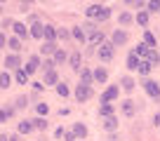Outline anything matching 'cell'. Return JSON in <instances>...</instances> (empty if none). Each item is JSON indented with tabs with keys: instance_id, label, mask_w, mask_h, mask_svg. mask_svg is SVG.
Instances as JSON below:
<instances>
[{
	"instance_id": "6da1fadb",
	"label": "cell",
	"mask_w": 160,
	"mask_h": 141,
	"mask_svg": "<svg viewBox=\"0 0 160 141\" xmlns=\"http://www.w3.org/2000/svg\"><path fill=\"white\" fill-rule=\"evenodd\" d=\"M87 17L97 19V21H106L111 17V10L108 7H101V5H92V7H87Z\"/></svg>"
},
{
	"instance_id": "7a4b0ae2",
	"label": "cell",
	"mask_w": 160,
	"mask_h": 141,
	"mask_svg": "<svg viewBox=\"0 0 160 141\" xmlns=\"http://www.w3.org/2000/svg\"><path fill=\"white\" fill-rule=\"evenodd\" d=\"M113 52H115L113 42H101L99 50H97V56H99V61H111L113 59Z\"/></svg>"
},
{
	"instance_id": "3957f363",
	"label": "cell",
	"mask_w": 160,
	"mask_h": 141,
	"mask_svg": "<svg viewBox=\"0 0 160 141\" xmlns=\"http://www.w3.org/2000/svg\"><path fill=\"white\" fill-rule=\"evenodd\" d=\"M118 94H120V87L118 85H111V87H106V92L101 94V104H108V101H113V99H118Z\"/></svg>"
},
{
	"instance_id": "277c9868",
	"label": "cell",
	"mask_w": 160,
	"mask_h": 141,
	"mask_svg": "<svg viewBox=\"0 0 160 141\" xmlns=\"http://www.w3.org/2000/svg\"><path fill=\"white\" fill-rule=\"evenodd\" d=\"M92 96V87L90 85H82V82H80L78 87H75V99L78 101H87Z\"/></svg>"
},
{
	"instance_id": "5b68a950",
	"label": "cell",
	"mask_w": 160,
	"mask_h": 141,
	"mask_svg": "<svg viewBox=\"0 0 160 141\" xmlns=\"http://www.w3.org/2000/svg\"><path fill=\"white\" fill-rule=\"evenodd\" d=\"M144 90L148 96H153V99H160V85L153 80H144Z\"/></svg>"
},
{
	"instance_id": "8992f818",
	"label": "cell",
	"mask_w": 160,
	"mask_h": 141,
	"mask_svg": "<svg viewBox=\"0 0 160 141\" xmlns=\"http://www.w3.org/2000/svg\"><path fill=\"white\" fill-rule=\"evenodd\" d=\"M31 35L38 38V40H42V38H45V26L40 24V21H35V24L31 26Z\"/></svg>"
},
{
	"instance_id": "52a82bcc",
	"label": "cell",
	"mask_w": 160,
	"mask_h": 141,
	"mask_svg": "<svg viewBox=\"0 0 160 141\" xmlns=\"http://www.w3.org/2000/svg\"><path fill=\"white\" fill-rule=\"evenodd\" d=\"M19 66H21V61H19V56H17V54H10V56H5V68L19 70Z\"/></svg>"
},
{
	"instance_id": "ba28073f",
	"label": "cell",
	"mask_w": 160,
	"mask_h": 141,
	"mask_svg": "<svg viewBox=\"0 0 160 141\" xmlns=\"http://www.w3.org/2000/svg\"><path fill=\"white\" fill-rule=\"evenodd\" d=\"M87 40H90L92 45H101V42H106V40H104V33H101L99 28L92 31V33H87Z\"/></svg>"
},
{
	"instance_id": "9c48e42d",
	"label": "cell",
	"mask_w": 160,
	"mask_h": 141,
	"mask_svg": "<svg viewBox=\"0 0 160 141\" xmlns=\"http://www.w3.org/2000/svg\"><path fill=\"white\" fill-rule=\"evenodd\" d=\"M139 64H141L139 54H137V52H130V56H127V68H130V70H137V68H139Z\"/></svg>"
},
{
	"instance_id": "30bf717a",
	"label": "cell",
	"mask_w": 160,
	"mask_h": 141,
	"mask_svg": "<svg viewBox=\"0 0 160 141\" xmlns=\"http://www.w3.org/2000/svg\"><path fill=\"white\" fill-rule=\"evenodd\" d=\"M111 42H113V45H125V42H127V33L118 28V31L113 33V40H111Z\"/></svg>"
},
{
	"instance_id": "8fae6325",
	"label": "cell",
	"mask_w": 160,
	"mask_h": 141,
	"mask_svg": "<svg viewBox=\"0 0 160 141\" xmlns=\"http://www.w3.org/2000/svg\"><path fill=\"white\" fill-rule=\"evenodd\" d=\"M38 68H40V59H38V56H31L28 64H26V73L31 75V73H35Z\"/></svg>"
},
{
	"instance_id": "7c38bea8",
	"label": "cell",
	"mask_w": 160,
	"mask_h": 141,
	"mask_svg": "<svg viewBox=\"0 0 160 141\" xmlns=\"http://www.w3.org/2000/svg\"><path fill=\"white\" fill-rule=\"evenodd\" d=\"M104 129L106 132H115V129H118V118H113V115L104 118Z\"/></svg>"
},
{
	"instance_id": "4fadbf2b",
	"label": "cell",
	"mask_w": 160,
	"mask_h": 141,
	"mask_svg": "<svg viewBox=\"0 0 160 141\" xmlns=\"http://www.w3.org/2000/svg\"><path fill=\"white\" fill-rule=\"evenodd\" d=\"M73 134L78 136V139H85V136H87V127L82 125V122H75V125H73Z\"/></svg>"
},
{
	"instance_id": "5bb4252c",
	"label": "cell",
	"mask_w": 160,
	"mask_h": 141,
	"mask_svg": "<svg viewBox=\"0 0 160 141\" xmlns=\"http://www.w3.org/2000/svg\"><path fill=\"white\" fill-rule=\"evenodd\" d=\"M12 28H14V35H17V38H26V35H28L26 26H24V24H19V21H17V24H12Z\"/></svg>"
},
{
	"instance_id": "9a60e30c",
	"label": "cell",
	"mask_w": 160,
	"mask_h": 141,
	"mask_svg": "<svg viewBox=\"0 0 160 141\" xmlns=\"http://www.w3.org/2000/svg\"><path fill=\"white\" fill-rule=\"evenodd\" d=\"M146 61H148L151 66H158L160 64V54L155 50H148V54H146Z\"/></svg>"
},
{
	"instance_id": "2e32d148",
	"label": "cell",
	"mask_w": 160,
	"mask_h": 141,
	"mask_svg": "<svg viewBox=\"0 0 160 141\" xmlns=\"http://www.w3.org/2000/svg\"><path fill=\"white\" fill-rule=\"evenodd\" d=\"M14 78H17V82H19V85H28V73H26V68H19Z\"/></svg>"
},
{
	"instance_id": "e0dca14e",
	"label": "cell",
	"mask_w": 160,
	"mask_h": 141,
	"mask_svg": "<svg viewBox=\"0 0 160 141\" xmlns=\"http://www.w3.org/2000/svg\"><path fill=\"white\" fill-rule=\"evenodd\" d=\"M57 33H59V31H57L54 26H45V40H47V42H54Z\"/></svg>"
},
{
	"instance_id": "ac0fdd59",
	"label": "cell",
	"mask_w": 160,
	"mask_h": 141,
	"mask_svg": "<svg viewBox=\"0 0 160 141\" xmlns=\"http://www.w3.org/2000/svg\"><path fill=\"white\" fill-rule=\"evenodd\" d=\"M35 127H33V120H24V122H19V132L21 134H28V132H33Z\"/></svg>"
},
{
	"instance_id": "d6986e66",
	"label": "cell",
	"mask_w": 160,
	"mask_h": 141,
	"mask_svg": "<svg viewBox=\"0 0 160 141\" xmlns=\"http://www.w3.org/2000/svg\"><path fill=\"white\" fill-rule=\"evenodd\" d=\"M71 35H73L78 42H85V31H82V26H75V28L71 31Z\"/></svg>"
},
{
	"instance_id": "ffe728a7",
	"label": "cell",
	"mask_w": 160,
	"mask_h": 141,
	"mask_svg": "<svg viewBox=\"0 0 160 141\" xmlns=\"http://www.w3.org/2000/svg\"><path fill=\"white\" fill-rule=\"evenodd\" d=\"M122 113H125V115H134V101L132 99L122 101Z\"/></svg>"
},
{
	"instance_id": "44dd1931",
	"label": "cell",
	"mask_w": 160,
	"mask_h": 141,
	"mask_svg": "<svg viewBox=\"0 0 160 141\" xmlns=\"http://www.w3.org/2000/svg\"><path fill=\"white\" fill-rule=\"evenodd\" d=\"M80 78H82V85H90L92 80H94V73H90V70L80 68Z\"/></svg>"
},
{
	"instance_id": "7402d4cb",
	"label": "cell",
	"mask_w": 160,
	"mask_h": 141,
	"mask_svg": "<svg viewBox=\"0 0 160 141\" xmlns=\"http://www.w3.org/2000/svg\"><path fill=\"white\" fill-rule=\"evenodd\" d=\"M151 68H153V66H151L148 64V61H141V64H139V68H137V73H141V75H148V73H151Z\"/></svg>"
},
{
	"instance_id": "603a6c76",
	"label": "cell",
	"mask_w": 160,
	"mask_h": 141,
	"mask_svg": "<svg viewBox=\"0 0 160 141\" xmlns=\"http://www.w3.org/2000/svg\"><path fill=\"white\" fill-rule=\"evenodd\" d=\"M120 85H122V90H125V92H132V90H134V80H132V78H122V80H120Z\"/></svg>"
},
{
	"instance_id": "cb8c5ba5",
	"label": "cell",
	"mask_w": 160,
	"mask_h": 141,
	"mask_svg": "<svg viewBox=\"0 0 160 141\" xmlns=\"http://www.w3.org/2000/svg\"><path fill=\"white\" fill-rule=\"evenodd\" d=\"M99 115H101V118H111V115H113V108H111V104H101Z\"/></svg>"
},
{
	"instance_id": "d4e9b609",
	"label": "cell",
	"mask_w": 160,
	"mask_h": 141,
	"mask_svg": "<svg viewBox=\"0 0 160 141\" xmlns=\"http://www.w3.org/2000/svg\"><path fill=\"white\" fill-rule=\"evenodd\" d=\"M106 78H108L106 68H97V70H94V80H97V82H106Z\"/></svg>"
},
{
	"instance_id": "484cf974",
	"label": "cell",
	"mask_w": 160,
	"mask_h": 141,
	"mask_svg": "<svg viewBox=\"0 0 160 141\" xmlns=\"http://www.w3.org/2000/svg\"><path fill=\"white\" fill-rule=\"evenodd\" d=\"M68 61H71V66H73L75 70H80V61H82V59H80V52H73Z\"/></svg>"
},
{
	"instance_id": "4316f807",
	"label": "cell",
	"mask_w": 160,
	"mask_h": 141,
	"mask_svg": "<svg viewBox=\"0 0 160 141\" xmlns=\"http://www.w3.org/2000/svg\"><path fill=\"white\" fill-rule=\"evenodd\" d=\"M59 78H57V73L54 70H50V73H45V85H59Z\"/></svg>"
},
{
	"instance_id": "83f0119b",
	"label": "cell",
	"mask_w": 160,
	"mask_h": 141,
	"mask_svg": "<svg viewBox=\"0 0 160 141\" xmlns=\"http://www.w3.org/2000/svg\"><path fill=\"white\" fill-rule=\"evenodd\" d=\"M54 52H57V45H54V42H42V54H54Z\"/></svg>"
},
{
	"instance_id": "f1b7e54d",
	"label": "cell",
	"mask_w": 160,
	"mask_h": 141,
	"mask_svg": "<svg viewBox=\"0 0 160 141\" xmlns=\"http://www.w3.org/2000/svg\"><path fill=\"white\" fill-rule=\"evenodd\" d=\"M7 45H10L12 52H19V50H21V40L17 38V35H14V38H10V42H7Z\"/></svg>"
},
{
	"instance_id": "f546056e",
	"label": "cell",
	"mask_w": 160,
	"mask_h": 141,
	"mask_svg": "<svg viewBox=\"0 0 160 141\" xmlns=\"http://www.w3.org/2000/svg\"><path fill=\"white\" fill-rule=\"evenodd\" d=\"M33 127L45 132V129H47V120H45V118H35V120H33Z\"/></svg>"
},
{
	"instance_id": "4dcf8cb0",
	"label": "cell",
	"mask_w": 160,
	"mask_h": 141,
	"mask_svg": "<svg viewBox=\"0 0 160 141\" xmlns=\"http://www.w3.org/2000/svg\"><path fill=\"white\" fill-rule=\"evenodd\" d=\"M144 42H146L148 47H155V35L151 33V31H146V33H144Z\"/></svg>"
},
{
	"instance_id": "1f68e13d",
	"label": "cell",
	"mask_w": 160,
	"mask_h": 141,
	"mask_svg": "<svg viewBox=\"0 0 160 141\" xmlns=\"http://www.w3.org/2000/svg\"><path fill=\"white\" fill-rule=\"evenodd\" d=\"M10 82H12V78L2 70V75H0V87H2V90H7V87H10Z\"/></svg>"
},
{
	"instance_id": "d6a6232c",
	"label": "cell",
	"mask_w": 160,
	"mask_h": 141,
	"mask_svg": "<svg viewBox=\"0 0 160 141\" xmlns=\"http://www.w3.org/2000/svg\"><path fill=\"white\" fill-rule=\"evenodd\" d=\"M137 24H139V26L148 24V12H139V14H137Z\"/></svg>"
},
{
	"instance_id": "836d02e7",
	"label": "cell",
	"mask_w": 160,
	"mask_h": 141,
	"mask_svg": "<svg viewBox=\"0 0 160 141\" xmlns=\"http://www.w3.org/2000/svg\"><path fill=\"white\" fill-rule=\"evenodd\" d=\"M148 50H151V47L148 45H146V42H141V45H137V54H139V56H146V54H148Z\"/></svg>"
},
{
	"instance_id": "e575fe53",
	"label": "cell",
	"mask_w": 160,
	"mask_h": 141,
	"mask_svg": "<svg viewBox=\"0 0 160 141\" xmlns=\"http://www.w3.org/2000/svg\"><path fill=\"white\" fill-rule=\"evenodd\" d=\"M61 61H66V52L64 50H57L54 52V64H61Z\"/></svg>"
},
{
	"instance_id": "d590c367",
	"label": "cell",
	"mask_w": 160,
	"mask_h": 141,
	"mask_svg": "<svg viewBox=\"0 0 160 141\" xmlns=\"http://www.w3.org/2000/svg\"><path fill=\"white\" fill-rule=\"evenodd\" d=\"M35 111H38V115H40V118H45L50 108H47V104H38V106H35Z\"/></svg>"
},
{
	"instance_id": "8d00e7d4",
	"label": "cell",
	"mask_w": 160,
	"mask_h": 141,
	"mask_svg": "<svg viewBox=\"0 0 160 141\" xmlns=\"http://www.w3.org/2000/svg\"><path fill=\"white\" fill-rule=\"evenodd\" d=\"M120 24H122V26H127V24H132V14H127V12H122V14H120Z\"/></svg>"
},
{
	"instance_id": "74e56055",
	"label": "cell",
	"mask_w": 160,
	"mask_h": 141,
	"mask_svg": "<svg viewBox=\"0 0 160 141\" xmlns=\"http://www.w3.org/2000/svg\"><path fill=\"white\" fill-rule=\"evenodd\" d=\"M57 94L59 96H68V87H66L64 82H59V85H57Z\"/></svg>"
},
{
	"instance_id": "f35d334b",
	"label": "cell",
	"mask_w": 160,
	"mask_h": 141,
	"mask_svg": "<svg viewBox=\"0 0 160 141\" xmlns=\"http://www.w3.org/2000/svg\"><path fill=\"white\" fill-rule=\"evenodd\" d=\"M148 12H160V0H151L148 2Z\"/></svg>"
},
{
	"instance_id": "ab89813d",
	"label": "cell",
	"mask_w": 160,
	"mask_h": 141,
	"mask_svg": "<svg viewBox=\"0 0 160 141\" xmlns=\"http://www.w3.org/2000/svg\"><path fill=\"white\" fill-rule=\"evenodd\" d=\"M57 31H59V33H57L59 40H66V38H68V31H64V28H57Z\"/></svg>"
},
{
	"instance_id": "60d3db41",
	"label": "cell",
	"mask_w": 160,
	"mask_h": 141,
	"mask_svg": "<svg viewBox=\"0 0 160 141\" xmlns=\"http://www.w3.org/2000/svg\"><path fill=\"white\" fill-rule=\"evenodd\" d=\"M52 66H54V61H42V70H45V73H50Z\"/></svg>"
},
{
	"instance_id": "b9f144b4",
	"label": "cell",
	"mask_w": 160,
	"mask_h": 141,
	"mask_svg": "<svg viewBox=\"0 0 160 141\" xmlns=\"http://www.w3.org/2000/svg\"><path fill=\"white\" fill-rule=\"evenodd\" d=\"M64 139H66V141H78V136H75L73 132H66V134H64Z\"/></svg>"
},
{
	"instance_id": "7bdbcfd3",
	"label": "cell",
	"mask_w": 160,
	"mask_h": 141,
	"mask_svg": "<svg viewBox=\"0 0 160 141\" xmlns=\"http://www.w3.org/2000/svg\"><path fill=\"white\" fill-rule=\"evenodd\" d=\"M64 134H66V132H64V129H61V127H59V129H57V132H54V136H57V139H61V136H64Z\"/></svg>"
},
{
	"instance_id": "ee69618b",
	"label": "cell",
	"mask_w": 160,
	"mask_h": 141,
	"mask_svg": "<svg viewBox=\"0 0 160 141\" xmlns=\"http://www.w3.org/2000/svg\"><path fill=\"white\" fill-rule=\"evenodd\" d=\"M153 122H155V125H160V113H155V115H153Z\"/></svg>"
},
{
	"instance_id": "f6af8a7d",
	"label": "cell",
	"mask_w": 160,
	"mask_h": 141,
	"mask_svg": "<svg viewBox=\"0 0 160 141\" xmlns=\"http://www.w3.org/2000/svg\"><path fill=\"white\" fill-rule=\"evenodd\" d=\"M7 141H17V139H14V136H10V139H7Z\"/></svg>"
},
{
	"instance_id": "bcb514c9",
	"label": "cell",
	"mask_w": 160,
	"mask_h": 141,
	"mask_svg": "<svg viewBox=\"0 0 160 141\" xmlns=\"http://www.w3.org/2000/svg\"><path fill=\"white\" fill-rule=\"evenodd\" d=\"M125 2H134V0H125Z\"/></svg>"
},
{
	"instance_id": "7dc6e473",
	"label": "cell",
	"mask_w": 160,
	"mask_h": 141,
	"mask_svg": "<svg viewBox=\"0 0 160 141\" xmlns=\"http://www.w3.org/2000/svg\"><path fill=\"white\" fill-rule=\"evenodd\" d=\"M24 2H31V0H24Z\"/></svg>"
}]
</instances>
